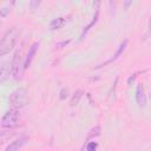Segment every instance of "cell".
Returning a JSON list of instances; mask_svg holds the SVG:
<instances>
[{
	"label": "cell",
	"mask_w": 151,
	"mask_h": 151,
	"mask_svg": "<svg viewBox=\"0 0 151 151\" xmlns=\"http://www.w3.org/2000/svg\"><path fill=\"white\" fill-rule=\"evenodd\" d=\"M18 120H19V111L17 109H11L4 114L1 120V126L5 129H11L18 124Z\"/></svg>",
	"instance_id": "cell-3"
},
{
	"label": "cell",
	"mask_w": 151,
	"mask_h": 151,
	"mask_svg": "<svg viewBox=\"0 0 151 151\" xmlns=\"http://www.w3.org/2000/svg\"><path fill=\"white\" fill-rule=\"evenodd\" d=\"M8 7H9V2H7L5 6H2V7H1V9H0V15H1L2 18H5V17H6V15L9 13Z\"/></svg>",
	"instance_id": "cell-11"
},
{
	"label": "cell",
	"mask_w": 151,
	"mask_h": 151,
	"mask_svg": "<svg viewBox=\"0 0 151 151\" xmlns=\"http://www.w3.org/2000/svg\"><path fill=\"white\" fill-rule=\"evenodd\" d=\"M26 140H27V138L26 137H22V138H18V139H15L14 142H12L7 147H6V150L5 151H19V149L26 143Z\"/></svg>",
	"instance_id": "cell-7"
},
{
	"label": "cell",
	"mask_w": 151,
	"mask_h": 151,
	"mask_svg": "<svg viewBox=\"0 0 151 151\" xmlns=\"http://www.w3.org/2000/svg\"><path fill=\"white\" fill-rule=\"evenodd\" d=\"M24 68V64H21V57H20V52L17 51L14 57H13V60H12V64H11V72H12V76L18 79L19 78V73H20V68Z\"/></svg>",
	"instance_id": "cell-4"
},
{
	"label": "cell",
	"mask_w": 151,
	"mask_h": 151,
	"mask_svg": "<svg viewBox=\"0 0 151 151\" xmlns=\"http://www.w3.org/2000/svg\"><path fill=\"white\" fill-rule=\"evenodd\" d=\"M70 41H71V40H67V41H61V42L57 44V47H61V46H64V45H67Z\"/></svg>",
	"instance_id": "cell-13"
},
{
	"label": "cell",
	"mask_w": 151,
	"mask_h": 151,
	"mask_svg": "<svg viewBox=\"0 0 151 151\" xmlns=\"http://www.w3.org/2000/svg\"><path fill=\"white\" fill-rule=\"evenodd\" d=\"M134 78H136V74H133L132 77H130V78L127 79V84H131V81H133V80H134Z\"/></svg>",
	"instance_id": "cell-14"
},
{
	"label": "cell",
	"mask_w": 151,
	"mask_h": 151,
	"mask_svg": "<svg viewBox=\"0 0 151 151\" xmlns=\"http://www.w3.org/2000/svg\"><path fill=\"white\" fill-rule=\"evenodd\" d=\"M64 24H65L64 18H55L50 22V28L51 29H57V28H60Z\"/></svg>",
	"instance_id": "cell-9"
},
{
	"label": "cell",
	"mask_w": 151,
	"mask_h": 151,
	"mask_svg": "<svg viewBox=\"0 0 151 151\" xmlns=\"http://www.w3.org/2000/svg\"><path fill=\"white\" fill-rule=\"evenodd\" d=\"M149 26H150V29H151V19H150V24H149Z\"/></svg>",
	"instance_id": "cell-15"
},
{
	"label": "cell",
	"mask_w": 151,
	"mask_h": 151,
	"mask_svg": "<svg viewBox=\"0 0 151 151\" xmlns=\"http://www.w3.org/2000/svg\"><path fill=\"white\" fill-rule=\"evenodd\" d=\"M98 147V144L96 142H90L87 145H86V151H96Z\"/></svg>",
	"instance_id": "cell-12"
},
{
	"label": "cell",
	"mask_w": 151,
	"mask_h": 151,
	"mask_svg": "<svg viewBox=\"0 0 151 151\" xmlns=\"http://www.w3.org/2000/svg\"><path fill=\"white\" fill-rule=\"evenodd\" d=\"M9 105L12 109H20L26 104V92L24 88H18L13 91L9 96Z\"/></svg>",
	"instance_id": "cell-2"
},
{
	"label": "cell",
	"mask_w": 151,
	"mask_h": 151,
	"mask_svg": "<svg viewBox=\"0 0 151 151\" xmlns=\"http://www.w3.org/2000/svg\"><path fill=\"white\" fill-rule=\"evenodd\" d=\"M38 47H39V42H34V44L31 46V48H29V51H28V53H27L26 60L24 61V70H26V68L31 65V63H32V60H33V58H34V55H35V52H37Z\"/></svg>",
	"instance_id": "cell-6"
},
{
	"label": "cell",
	"mask_w": 151,
	"mask_h": 151,
	"mask_svg": "<svg viewBox=\"0 0 151 151\" xmlns=\"http://www.w3.org/2000/svg\"><path fill=\"white\" fill-rule=\"evenodd\" d=\"M98 14H99V11L97 9V11H96V15L93 17V20H92V21H91V22H90V24H88V25L83 29V32H81V34H80V39H83V38H84V34H86V33H87V31H88V29H90V28L96 24V21H97V19H98Z\"/></svg>",
	"instance_id": "cell-10"
},
{
	"label": "cell",
	"mask_w": 151,
	"mask_h": 151,
	"mask_svg": "<svg viewBox=\"0 0 151 151\" xmlns=\"http://www.w3.org/2000/svg\"><path fill=\"white\" fill-rule=\"evenodd\" d=\"M17 37H18V31L15 28H11V29L6 31V33L4 34L1 42H0V55H5V54L9 53V51L15 45Z\"/></svg>",
	"instance_id": "cell-1"
},
{
	"label": "cell",
	"mask_w": 151,
	"mask_h": 151,
	"mask_svg": "<svg viewBox=\"0 0 151 151\" xmlns=\"http://www.w3.org/2000/svg\"><path fill=\"white\" fill-rule=\"evenodd\" d=\"M136 100H137V104L139 106H145V104H146V96H145L144 86L142 84L137 85V88H136Z\"/></svg>",
	"instance_id": "cell-5"
},
{
	"label": "cell",
	"mask_w": 151,
	"mask_h": 151,
	"mask_svg": "<svg viewBox=\"0 0 151 151\" xmlns=\"http://www.w3.org/2000/svg\"><path fill=\"white\" fill-rule=\"evenodd\" d=\"M126 45H127V40H124V41H123V42H122V44L119 45V47H118V50L116 51L114 55H113V57H112V58H111L110 60H107L106 63H104V64H103L101 66H104V65H107V64H110V63L114 61L116 59H118V58H119V55H120V54H122V53L124 52V50L126 48Z\"/></svg>",
	"instance_id": "cell-8"
}]
</instances>
